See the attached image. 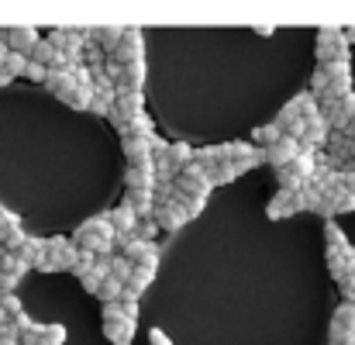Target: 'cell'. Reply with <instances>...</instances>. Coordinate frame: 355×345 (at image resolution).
Returning <instances> with one entry per match:
<instances>
[{
	"label": "cell",
	"mask_w": 355,
	"mask_h": 345,
	"mask_svg": "<svg viewBox=\"0 0 355 345\" xmlns=\"http://www.w3.org/2000/svg\"><path fill=\"white\" fill-rule=\"evenodd\" d=\"M148 345H173V342H169V335H166L162 328H152V332H148Z\"/></svg>",
	"instance_id": "60d3db41"
},
{
	"label": "cell",
	"mask_w": 355,
	"mask_h": 345,
	"mask_svg": "<svg viewBox=\"0 0 355 345\" xmlns=\"http://www.w3.org/2000/svg\"><path fill=\"white\" fill-rule=\"evenodd\" d=\"M7 52H10V49H7V42L0 38V62H3V56H7Z\"/></svg>",
	"instance_id": "ee69618b"
},
{
	"label": "cell",
	"mask_w": 355,
	"mask_h": 345,
	"mask_svg": "<svg viewBox=\"0 0 355 345\" xmlns=\"http://www.w3.org/2000/svg\"><path fill=\"white\" fill-rule=\"evenodd\" d=\"M331 208H335V214H352L355 197L352 194H335V197H331Z\"/></svg>",
	"instance_id": "8d00e7d4"
},
{
	"label": "cell",
	"mask_w": 355,
	"mask_h": 345,
	"mask_svg": "<svg viewBox=\"0 0 355 345\" xmlns=\"http://www.w3.org/2000/svg\"><path fill=\"white\" fill-rule=\"evenodd\" d=\"M104 218H107V225L114 228V235H131L135 225H138V218H135V211H131L128 204H121V208H114V211H107Z\"/></svg>",
	"instance_id": "ac0fdd59"
},
{
	"label": "cell",
	"mask_w": 355,
	"mask_h": 345,
	"mask_svg": "<svg viewBox=\"0 0 355 345\" xmlns=\"http://www.w3.org/2000/svg\"><path fill=\"white\" fill-rule=\"evenodd\" d=\"M24 66H28V56H21V52H7L3 62H0V73H3L7 80H14V76H24Z\"/></svg>",
	"instance_id": "603a6c76"
},
{
	"label": "cell",
	"mask_w": 355,
	"mask_h": 345,
	"mask_svg": "<svg viewBox=\"0 0 355 345\" xmlns=\"http://www.w3.org/2000/svg\"><path fill=\"white\" fill-rule=\"evenodd\" d=\"M111 104H114V94H94L87 111H94L97 117H107L111 115Z\"/></svg>",
	"instance_id": "d6a6232c"
},
{
	"label": "cell",
	"mask_w": 355,
	"mask_h": 345,
	"mask_svg": "<svg viewBox=\"0 0 355 345\" xmlns=\"http://www.w3.org/2000/svg\"><path fill=\"white\" fill-rule=\"evenodd\" d=\"M324 238H328V259H338V255H342V249L349 245V242H345V231L338 228L335 221H328V228H324Z\"/></svg>",
	"instance_id": "cb8c5ba5"
},
{
	"label": "cell",
	"mask_w": 355,
	"mask_h": 345,
	"mask_svg": "<svg viewBox=\"0 0 355 345\" xmlns=\"http://www.w3.org/2000/svg\"><path fill=\"white\" fill-rule=\"evenodd\" d=\"M17 228H21V218H17V214H10L7 208H0V242H3L10 231H17Z\"/></svg>",
	"instance_id": "d590c367"
},
{
	"label": "cell",
	"mask_w": 355,
	"mask_h": 345,
	"mask_svg": "<svg viewBox=\"0 0 355 345\" xmlns=\"http://www.w3.org/2000/svg\"><path fill=\"white\" fill-rule=\"evenodd\" d=\"M342 266H345V276H355V249L352 245L342 249Z\"/></svg>",
	"instance_id": "ab89813d"
},
{
	"label": "cell",
	"mask_w": 355,
	"mask_h": 345,
	"mask_svg": "<svg viewBox=\"0 0 355 345\" xmlns=\"http://www.w3.org/2000/svg\"><path fill=\"white\" fill-rule=\"evenodd\" d=\"M24 76H28L31 83H45V66H38V62H28V66H24Z\"/></svg>",
	"instance_id": "f35d334b"
},
{
	"label": "cell",
	"mask_w": 355,
	"mask_h": 345,
	"mask_svg": "<svg viewBox=\"0 0 355 345\" xmlns=\"http://www.w3.org/2000/svg\"><path fill=\"white\" fill-rule=\"evenodd\" d=\"M324 90H328V73H324V66H318V69H314V76H311V90H307V94L321 101V97H324Z\"/></svg>",
	"instance_id": "836d02e7"
},
{
	"label": "cell",
	"mask_w": 355,
	"mask_h": 345,
	"mask_svg": "<svg viewBox=\"0 0 355 345\" xmlns=\"http://www.w3.org/2000/svg\"><path fill=\"white\" fill-rule=\"evenodd\" d=\"M155 159L169 162V166L180 173V169L193 166V145H187V142H166V152H162V155H155Z\"/></svg>",
	"instance_id": "2e32d148"
},
{
	"label": "cell",
	"mask_w": 355,
	"mask_h": 345,
	"mask_svg": "<svg viewBox=\"0 0 355 345\" xmlns=\"http://www.w3.org/2000/svg\"><path fill=\"white\" fill-rule=\"evenodd\" d=\"M148 138L152 135H131V138H121V152L128 159V166H138V162H148L152 159V149H148Z\"/></svg>",
	"instance_id": "9a60e30c"
},
{
	"label": "cell",
	"mask_w": 355,
	"mask_h": 345,
	"mask_svg": "<svg viewBox=\"0 0 355 345\" xmlns=\"http://www.w3.org/2000/svg\"><path fill=\"white\" fill-rule=\"evenodd\" d=\"M141 87H145V62L121 66V73L114 76V94H141Z\"/></svg>",
	"instance_id": "4fadbf2b"
},
{
	"label": "cell",
	"mask_w": 355,
	"mask_h": 345,
	"mask_svg": "<svg viewBox=\"0 0 355 345\" xmlns=\"http://www.w3.org/2000/svg\"><path fill=\"white\" fill-rule=\"evenodd\" d=\"M124 204L135 211V218H152V211H155L152 190H124Z\"/></svg>",
	"instance_id": "e0dca14e"
},
{
	"label": "cell",
	"mask_w": 355,
	"mask_h": 345,
	"mask_svg": "<svg viewBox=\"0 0 355 345\" xmlns=\"http://www.w3.org/2000/svg\"><path fill=\"white\" fill-rule=\"evenodd\" d=\"M279 135H283V131H279L276 124H259V128L252 131V142H255L259 149H269L272 142H279Z\"/></svg>",
	"instance_id": "83f0119b"
},
{
	"label": "cell",
	"mask_w": 355,
	"mask_h": 345,
	"mask_svg": "<svg viewBox=\"0 0 355 345\" xmlns=\"http://www.w3.org/2000/svg\"><path fill=\"white\" fill-rule=\"evenodd\" d=\"M52 56H55V49L45 42V38H38V45L28 52V62H38V66H45L49 69V62H52Z\"/></svg>",
	"instance_id": "f1b7e54d"
},
{
	"label": "cell",
	"mask_w": 355,
	"mask_h": 345,
	"mask_svg": "<svg viewBox=\"0 0 355 345\" xmlns=\"http://www.w3.org/2000/svg\"><path fill=\"white\" fill-rule=\"evenodd\" d=\"M24 238H28V235H24L21 228H17V231H10V235H7V238L0 242V252H17V249L24 245Z\"/></svg>",
	"instance_id": "74e56055"
},
{
	"label": "cell",
	"mask_w": 355,
	"mask_h": 345,
	"mask_svg": "<svg viewBox=\"0 0 355 345\" xmlns=\"http://www.w3.org/2000/svg\"><path fill=\"white\" fill-rule=\"evenodd\" d=\"M0 345H17V342H0Z\"/></svg>",
	"instance_id": "7dc6e473"
},
{
	"label": "cell",
	"mask_w": 355,
	"mask_h": 345,
	"mask_svg": "<svg viewBox=\"0 0 355 345\" xmlns=\"http://www.w3.org/2000/svg\"><path fill=\"white\" fill-rule=\"evenodd\" d=\"M121 290H124V283H118L114 276H104V280H101V287H97V297H101L104 304H118Z\"/></svg>",
	"instance_id": "4316f807"
},
{
	"label": "cell",
	"mask_w": 355,
	"mask_h": 345,
	"mask_svg": "<svg viewBox=\"0 0 355 345\" xmlns=\"http://www.w3.org/2000/svg\"><path fill=\"white\" fill-rule=\"evenodd\" d=\"M345 42H349V45H352V42H355V24H352V28H349V31H345Z\"/></svg>",
	"instance_id": "7bdbcfd3"
},
{
	"label": "cell",
	"mask_w": 355,
	"mask_h": 345,
	"mask_svg": "<svg viewBox=\"0 0 355 345\" xmlns=\"http://www.w3.org/2000/svg\"><path fill=\"white\" fill-rule=\"evenodd\" d=\"M7 83H10V80H7V76H3V73H0V87H7Z\"/></svg>",
	"instance_id": "f6af8a7d"
},
{
	"label": "cell",
	"mask_w": 355,
	"mask_h": 345,
	"mask_svg": "<svg viewBox=\"0 0 355 345\" xmlns=\"http://www.w3.org/2000/svg\"><path fill=\"white\" fill-rule=\"evenodd\" d=\"M0 38L7 42V49L10 52H21V56H28L35 45H38V28H31V24H17V28H7V31H0Z\"/></svg>",
	"instance_id": "8fae6325"
},
{
	"label": "cell",
	"mask_w": 355,
	"mask_h": 345,
	"mask_svg": "<svg viewBox=\"0 0 355 345\" xmlns=\"http://www.w3.org/2000/svg\"><path fill=\"white\" fill-rule=\"evenodd\" d=\"M131 262L124 259V255H111V269H107V276H114L118 283H128V276H131Z\"/></svg>",
	"instance_id": "1f68e13d"
},
{
	"label": "cell",
	"mask_w": 355,
	"mask_h": 345,
	"mask_svg": "<svg viewBox=\"0 0 355 345\" xmlns=\"http://www.w3.org/2000/svg\"><path fill=\"white\" fill-rule=\"evenodd\" d=\"M138 115H145V97L141 94H114V104H111V115H107V121L114 128H124Z\"/></svg>",
	"instance_id": "52a82bcc"
},
{
	"label": "cell",
	"mask_w": 355,
	"mask_h": 345,
	"mask_svg": "<svg viewBox=\"0 0 355 345\" xmlns=\"http://www.w3.org/2000/svg\"><path fill=\"white\" fill-rule=\"evenodd\" d=\"M66 342V328L62 325H42V332L35 335L31 345H62Z\"/></svg>",
	"instance_id": "d4e9b609"
},
{
	"label": "cell",
	"mask_w": 355,
	"mask_h": 345,
	"mask_svg": "<svg viewBox=\"0 0 355 345\" xmlns=\"http://www.w3.org/2000/svg\"><path fill=\"white\" fill-rule=\"evenodd\" d=\"M342 335H355V301H345V304L331 314V328H328L331 345H338Z\"/></svg>",
	"instance_id": "7c38bea8"
},
{
	"label": "cell",
	"mask_w": 355,
	"mask_h": 345,
	"mask_svg": "<svg viewBox=\"0 0 355 345\" xmlns=\"http://www.w3.org/2000/svg\"><path fill=\"white\" fill-rule=\"evenodd\" d=\"M0 314H3L7 321H14L17 314H24V308H21L17 294H0Z\"/></svg>",
	"instance_id": "4dcf8cb0"
},
{
	"label": "cell",
	"mask_w": 355,
	"mask_h": 345,
	"mask_svg": "<svg viewBox=\"0 0 355 345\" xmlns=\"http://www.w3.org/2000/svg\"><path fill=\"white\" fill-rule=\"evenodd\" d=\"M286 108L293 111V117H297V121H307V117L318 115V97H311V94L304 90V94H297V97H293Z\"/></svg>",
	"instance_id": "44dd1931"
},
{
	"label": "cell",
	"mask_w": 355,
	"mask_h": 345,
	"mask_svg": "<svg viewBox=\"0 0 355 345\" xmlns=\"http://www.w3.org/2000/svg\"><path fill=\"white\" fill-rule=\"evenodd\" d=\"M121 35H124V28L121 24H107V28H90V42H97L104 52H111L114 45L121 42Z\"/></svg>",
	"instance_id": "ffe728a7"
},
{
	"label": "cell",
	"mask_w": 355,
	"mask_h": 345,
	"mask_svg": "<svg viewBox=\"0 0 355 345\" xmlns=\"http://www.w3.org/2000/svg\"><path fill=\"white\" fill-rule=\"evenodd\" d=\"M138 242H152L155 235H159V228H155V221L152 218H138V225H135V231H131Z\"/></svg>",
	"instance_id": "e575fe53"
},
{
	"label": "cell",
	"mask_w": 355,
	"mask_h": 345,
	"mask_svg": "<svg viewBox=\"0 0 355 345\" xmlns=\"http://www.w3.org/2000/svg\"><path fill=\"white\" fill-rule=\"evenodd\" d=\"M118 131H121V138H131V135H141L145 138V135H155V121L148 115H138L135 121H128L124 128H118Z\"/></svg>",
	"instance_id": "7402d4cb"
},
{
	"label": "cell",
	"mask_w": 355,
	"mask_h": 345,
	"mask_svg": "<svg viewBox=\"0 0 355 345\" xmlns=\"http://www.w3.org/2000/svg\"><path fill=\"white\" fill-rule=\"evenodd\" d=\"M107 59H111V62H118V66L145 62V35H141V28H124L121 42L107 52Z\"/></svg>",
	"instance_id": "3957f363"
},
{
	"label": "cell",
	"mask_w": 355,
	"mask_h": 345,
	"mask_svg": "<svg viewBox=\"0 0 355 345\" xmlns=\"http://www.w3.org/2000/svg\"><path fill=\"white\" fill-rule=\"evenodd\" d=\"M0 342H17V332H14V325L7 321V325H0Z\"/></svg>",
	"instance_id": "b9f144b4"
},
{
	"label": "cell",
	"mask_w": 355,
	"mask_h": 345,
	"mask_svg": "<svg viewBox=\"0 0 355 345\" xmlns=\"http://www.w3.org/2000/svg\"><path fill=\"white\" fill-rule=\"evenodd\" d=\"M207 176H211V187H225V183L238 180V173H235V166H232V162H221V166H214Z\"/></svg>",
	"instance_id": "f546056e"
},
{
	"label": "cell",
	"mask_w": 355,
	"mask_h": 345,
	"mask_svg": "<svg viewBox=\"0 0 355 345\" xmlns=\"http://www.w3.org/2000/svg\"><path fill=\"white\" fill-rule=\"evenodd\" d=\"M152 221H155V228L159 231H180L190 218L183 214V208H180V201L176 197H169L166 204H155V211H152Z\"/></svg>",
	"instance_id": "9c48e42d"
},
{
	"label": "cell",
	"mask_w": 355,
	"mask_h": 345,
	"mask_svg": "<svg viewBox=\"0 0 355 345\" xmlns=\"http://www.w3.org/2000/svg\"><path fill=\"white\" fill-rule=\"evenodd\" d=\"M0 325H7V318H3V314H0Z\"/></svg>",
	"instance_id": "bcb514c9"
},
{
	"label": "cell",
	"mask_w": 355,
	"mask_h": 345,
	"mask_svg": "<svg viewBox=\"0 0 355 345\" xmlns=\"http://www.w3.org/2000/svg\"><path fill=\"white\" fill-rule=\"evenodd\" d=\"M314 52H318V66H328V62H338V59H352V45L345 42L342 28H321Z\"/></svg>",
	"instance_id": "7a4b0ae2"
},
{
	"label": "cell",
	"mask_w": 355,
	"mask_h": 345,
	"mask_svg": "<svg viewBox=\"0 0 355 345\" xmlns=\"http://www.w3.org/2000/svg\"><path fill=\"white\" fill-rule=\"evenodd\" d=\"M297 152H300V145H297L293 138L279 135V142H272L269 149H262V162L272 166V169H283V166H290V162L297 159Z\"/></svg>",
	"instance_id": "30bf717a"
},
{
	"label": "cell",
	"mask_w": 355,
	"mask_h": 345,
	"mask_svg": "<svg viewBox=\"0 0 355 345\" xmlns=\"http://www.w3.org/2000/svg\"><path fill=\"white\" fill-rule=\"evenodd\" d=\"M297 211H304V197H300V190H276V194H272V201L266 204L269 221L290 218V214H297Z\"/></svg>",
	"instance_id": "ba28073f"
},
{
	"label": "cell",
	"mask_w": 355,
	"mask_h": 345,
	"mask_svg": "<svg viewBox=\"0 0 355 345\" xmlns=\"http://www.w3.org/2000/svg\"><path fill=\"white\" fill-rule=\"evenodd\" d=\"M14 255H17L28 269H35V266L45 259V238H31V235H28V238H24V245H21Z\"/></svg>",
	"instance_id": "d6986e66"
},
{
	"label": "cell",
	"mask_w": 355,
	"mask_h": 345,
	"mask_svg": "<svg viewBox=\"0 0 355 345\" xmlns=\"http://www.w3.org/2000/svg\"><path fill=\"white\" fill-rule=\"evenodd\" d=\"M90 97H94V90H80V87H73V90L62 94L59 101H62L66 108H73V111H87V108H90Z\"/></svg>",
	"instance_id": "484cf974"
},
{
	"label": "cell",
	"mask_w": 355,
	"mask_h": 345,
	"mask_svg": "<svg viewBox=\"0 0 355 345\" xmlns=\"http://www.w3.org/2000/svg\"><path fill=\"white\" fill-rule=\"evenodd\" d=\"M76 255H80V249H76L69 238H62V235H52V238H45V259L55 266V273H59V269H69V273H73V266H76Z\"/></svg>",
	"instance_id": "8992f818"
},
{
	"label": "cell",
	"mask_w": 355,
	"mask_h": 345,
	"mask_svg": "<svg viewBox=\"0 0 355 345\" xmlns=\"http://www.w3.org/2000/svg\"><path fill=\"white\" fill-rule=\"evenodd\" d=\"M76 249H87V252H94L97 259H111L114 255V228L107 225V218L104 214H97V218H87L80 228L73 231V238H69Z\"/></svg>",
	"instance_id": "6da1fadb"
},
{
	"label": "cell",
	"mask_w": 355,
	"mask_h": 345,
	"mask_svg": "<svg viewBox=\"0 0 355 345\" xmlns=\"http://www.w3.org/2000/svg\"><path fill=\"white\" fill-rule=\"evenodd\" d=\"M135 325L138 321H128L124 318V308L118 304H104V335L114 345H131L135 342Z\"/></svg>",
	"instance_id": "5b68a950"
},
{
	"label": "cell",
	"mask_w": 355,
	"mask_h": 345,
	"mask_svg": "<svg viewBox=\"0 0 355 345\" xmlns=\"http://www.w3.org/2000/svg\"><path fill=\"white\" fill-rule=\"evenodd\" d=\"M173 190H176V197H211V176L193 162V166H187V169H180L176 173V180H173Z\"/></svg>",
	"instance_id": "277c9868"
},
{
	"label": "cell",
	"mask_w": 355,
	"mask_h": 345,
	"mask_svg": "<svg viewBox=\"0 0 355 345\" xmlns=\"http://www.w3.org/2000/svg\"><path fill=\"white\" fill-rule=\"evenodd\" d=\"M124 187L128 190H152L155 187V166H152V159L148 162H138V166H128L124 169Z\"/></svg>",
	"instance_id": "5bb4252c"
}]
</instances>
